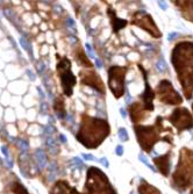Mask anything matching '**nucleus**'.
<instances>
[{
    "label": "nucleus",
    "mask_w": 193,
    "mask_h": 194,
    "mask_svg": "<svg viewBox=\"0 0 193 194\" xmlns=\"http://www.w3.org/2000/svg\"><path fill=\"white\" fill-rule=\"evenodd\" d=\"M116 155H118V156H121V155L123 154V148L121 145H118L116 146Z\"/></svg>",
    "instance_id": "nucleus-28"
},
{
    "label": "nucleus",
    "mask_w": 193,
    "mask_h": 194,
    "mask_svg": "<svg viewBox=\"0 0 193 194\" xmlns=\"http://www.w3.org/2000/svg\"><path fill=\"white\" fill-rule=\"evenodd\" d=\"M119 137H120V140L121 141H128V138H129V136H128V132L127 130L124 128H120L119 129Z\"/></svg>",
    "instance_id": "nucleus-22"
},
{
    "label": "nucleus",
    "mask_w": 193,
    "mask_h": 194,
    "mask_svg": "<svg viewBox=\"0 0 193 194\" xmlns=\"http://www.w3.org/2000/svg\"><path fill=\"white\" fill-rule=\"evenodd\" d=\"M66 25H68V26L73 27V26H75V22H73L72 19H68V20H66Z\"/></svg>",
    "instance_id": "nucleus-35"
},
{
    "label": "nucleus",
    "mask_w": 193,
    "mask_h": 194,
    "mask_svg": "<svg viewBox=\"0 0 193 194\" xmlns=\"http://www.w3.org/2000/svg\"><path fill=\"white\" fill-rule=\"evenodd\" d=\"M59 138H61V141H62V143H66V137L63 135V134H61L59 135Z\"/></svg>",
    "instance_id": "nucleus-40"
},
{
    "label": "nucleus",
    "mask_w": 193,
    "mask_h": 194,
    "mask_svg": "<svg viewBox=\"0 0 193 194\" xmlns=\"http://www.w3.org/2000/svg\"><path fill=\"white\" fill-rule=\"evenodd\" d=\"M39 72H40V73H43V72H44V65L42 64V63H41L40 66H39Z\"/></svg>",
    "instance_id": "nucleus-38"
},
{
    "label": "nucleus",
    "mask_w": 193,
    "mask_h": 194,
    "mask_svg": "<svg viewBox=\"0 0 193 194\" xmlns=\"http://www.w3.org/2000/svg\"><path fill=\"white\" fill-rule=\"evenodd\" d=\"M162 121L163 119L161 116H158L157 120H156V124L154 127L152 126H135L134 127L141 148L147 152H150L155 143L158 140H161L159 132L164 129Z\"/></svg>",
    "instance_id": "nucleus-4"
},
{
    "label": "nucleus",
    "mask_w": 193,
    "mask_h": 194,
    "mask_svg": "<svg viewBox=\"0 0 193 194\" xmlns=\"http://www.w3.org/2000/svg\"><path fill=\"white\" fill-rule=\"evenodd\" d=\"M55 112L57 114V117L58 119H64L66 115V110H65V107H64V103H63V100L61 99H56L55 100Z\"/></svg>",
    "instance_id": "nucleus-19"
},
{
    "label": "nucleus",
    "mask_w": 193,
    "mask_h": 194,
    "mask_svg": "<svg viewBox=\"0 0 193 194\" xmlns=\"http://www.w3.org/2000/svg\"><path fill=\"white\" fill-rule=\"evenodd\" d=\"M138 67H140V70L142 71V73H143V77H144V80H145V91L142 94H141V98L143 99V105H144V109L145 110H149V112H151V110H154V103H152V101H154V98H155V93L154 91L151 90V87H150L149 83H148V78H147V73H145L144 69L142 67L141 65H138Z\"/></svg>",
    "instance_id": "nucleus-12"
},
{
    "label": "nucleus",
    "mask_w": 193,
    "mask_h": 194,
    "mask_svg": "<svg viewBox=\"0 0 193 194\" xmlns=\"http://www.w3.org/2000/svg\"><path fill=\"white\" fill-rule=\"evenodd\" d=\"M85 47H86V50H87L88 56H90L91 58H96V57H94V53H93V51H92V48H91V45L86 43V45H85Z\"/></svg>",
    "instance_id": "nucleus-26"
},
{
    "label": "nucleus",
    "mask_w": 193,
    "mask_h": 194,
    "mask_svg": "<svg viewBox=\"0 0 193 194\" xmlns=\"http://www.w3.org/2000/svg\"><path fill=\"white\" fill-rule=\"evenodd\" d=\"M27 75L29 76V78H30L31 80H35V75H34L30 70H27Z\"/></svg>",
    "instance_id": "nucleus-31"
},
{
    "label": "nucleus",
    "mask_w": 193,
    "mask_h": 194,
    "mask_svg": "<svg viewBox=\"0 0 193 194\" xmlns=\"http://www.w3.org/2000/svg\"><path fill=\"white\" fill-rule=\"evenodd\" d=\"M143 110H144L143 105H141L138 102H134V103L130 105L129 113H130V117H132V121L134 123H137L138 121H142V120L145 119L143 116Z\"/></svg>",
    "instance_id": "nucleus-15"
},
{
    "label": "nucleus",
    "mask_w": 193,
    "mask_h": 194,
    "mask_svg": "<svg viewBox=\"0 0 193 194\" xmlns=\"http://www.w3.org/2000/svg\"><path fill=\"white\" fill-rule=\"evenodd\" d=\"M71 63L68 58H62L61 62L58 63L57 70L59 72V77H61L62 86H63V91L68 97H70L72 94V90L73 86L77 83L75 75L71 72Z\"/></svg>",
    "instance_id": "nucleus-7"
},
{
    "label": "nucleus",
    "mask_w": 193,
    "mask_h": 194,
    "mask_svg": "<svg viewBox=\"0 0 193 194\" xmlns=\"http://www.w3.org/2000/svg\"><path fill=\"white\" fill-rule=\"evenodd\" d=\"M70 191H72L70 186H68V184L64 181H61L56 184L51 194H70Z\"/></svg>",
    "instance_id": "nucleus-18"
},
{
    "label": "nucleus",
    "mask_w": 193,
    "mask_h": 194,
    "mask_svg": "<svg viewBox=\"0 0 193 194\" xmlns=\"http://www.w3.org/2000/svg\"><path fill=\"white\" fill-rule=\"evenodd\" d=\"M172 63L186 99L193 97V43L181 42L172 51Z\"/></svg>",
    "instance_id": "nucleus-1"
},
{
    "label": "nucleus",
    "mask_w": 193,
    "mask_h": 194,
    "mask_svg": "<svg viewBox=\"0 0 193 194\" xmlns=\"http://www.w3.org/2000/svg\"><path fill=\"white\" fill-rule=\"evenodd\" d=\"M193 181V151L184 148L179 155V163L173 174V182L186 190Z\"/></svg>",
    "instance_id": "nucleus-3"
},
{
    "label": "nucleus",
    "mask_w": 193,
    "mask_h": 194,
    "mask_svg": "<svg viewBox=\"0 0 193 194\" xmlns=\"http://www.w3.org/2000/svg\"><path fill=\"white\" fill-rule=\"evenodd\" d=\"M37 92H39L40 97H41V98H42V99H43V98H44V93H43V91H42V90H41V88H40V87H37Z\"/></svg>",
    "instance_id": "nucleus-39"
},
{
    "label": "nucleus",
    "mask_w": 193,
    "mask_h": 194,
    "mask_svg": "<svg viewBox=\"0 0 193 194\" xmlns=\"http://www.w3.org/2000/svg\"><path fill=\"white\" fill-rule=\"evenodd\" d=\"M110 135V126L106 120L94 119L84 115L80 124L77 140L84 146L93 149L99 146L102 141Z\"/></svg>",
    "instance_id": "nucleus-2"
},
{
    "label": "nucleus",
    "mask_w": 193,
    "mask_h": 194,
    "mask_svg": "<svg viewBox=\"0 0 193 194\" xmlns=\"http://www.w3.org/2000/svg\"><path fill=\"white\" fill-rule=\"evenodd\" d=\"M72 160H73V163H75L76 165H77V166H82V165H83V163H82V160H80L79 158H73Z\"/></svg>",
    "instance_id": "nucleus-29"
},
{
    "label": "nucleus",
    "mask_w": 193,
    "mask_h": 194,
    "mask_svg": "<svg viewBox=\"0 0 193 194\" xmlns=\"http://www.w3.org/2000/svg\"><path fill=\"white\" fill-rule=\"evenodd\" d=\"M82 83L87 85L90 87L96 90L99 93L104 94L105 93V88H104V83L100 79L99 75H96L94 71H82Z\"/></svg>",
    "instance_id": "nucleus-11"
},
{
    "label": "nucleus",
    "mask_w": 193,
    "mask_h": 194,
    "mask_svg": "<svg viewBox=\"0 0 193 194\" xmlns=\"http://www.w3.org/2000/svg\"><path fill=\"white\" fill-rule=\"evenodd\" d=\"M19 146H20V149H21L22 151H25L26 152L27 150H28V148H29V143L26 141V140H19Z\"/></svg>",
    "instance_id": "nucleus-23"
},
{
    "label": "nucleus",
    "mask_w": 193,
    "mask_h": 194,
    "mask_svg": "<svg viewBox=\"0 0 193 194\" xmlns=\"http://www.w3.org/2000/svg\"><path fill=\"white\" fill-rule=\"evenodd\" d=\"M138 157H140V159H141V160H142V162H143V163L145 164V165H147V166H148V168H151V170H152V171H155L154 166H152V165H151V164H150L149 162H148V159L145 158V157H144V156H143V155L141 154L140 156H138Z\"/></svg>",
    "instance_id": "nucleus-25"
},
{
    "label": "nucleus",
    "mask_w": 193,
    "mask_h": 194,
    "mask_svg": "<svg viewBox=\"0 0 193 194\" xmlns=\"http://www.w3.org/2000/svg\"><path fill=\"white\" fill-rule=\"evenodd\" d=\"M5 163L7 164V166H8V168H13V163L11 162V159H9V158H5Z\"/></svg>",
    "instance_id": "nucleus-33"
},
{
    "label": "nucleus",
    "mask_w": 193,
    "mask_h": 194,
    "mask_svg": "<svg viewBox=\"0 0 193 194\" xmlns=\"http://www.w3.org/2000/svg\"><path fill=\"white\" fill-rule=\"evenodd\" d=\"M156 66H157L158 71H162V72H164V71L166 70V64H165V61H164L163 58H161V59L158 61L157 64H156Z\"/></svg>",
    "instance_id": "nucleus-24"
},
{
    "label": "nucleus",
    "mask_w": 193,
    "mask_h": 194,
    "mask_svg": "<svg viewBox=\"0 0 193 194\" xmlns=\"http://www.w3.org/2000/svg\"><path fill=\"white\" fill-rule=\"evenodd\" d=\"M154 163L156 164V166L158 168V170L161 171L163 176H169V172H170V152H167L166 155L161 156V157H156L154 159Z\"/></svg>",
    "instance_id": "nucleus-13"
},
{
    "label": "nucleus",
    "mask_w": 193,
    "mask_h": 194,
    "mask_svg": "<svg viewBox=\"0 0 193 194\" xmlns=\"http://www.w3.org/2000/svg\"><path fill=\"white\" fill-rule=\"evenodd\" d=\"M177 36H178V34H177V33H172V34H170V35H169V37H167V39H169L170 41H172L173 39H175V37H177Z\"/></svg>",
    "instance_id": "nucleus-36"
},
{
    "label": "nucleus",
    "mask_w": 193,
    "mask_h": 194,
    "mask_svg": "<svg viewBox=\"0 0 193 194\" xmlns=\"http://www.w3.org/2000/svg\"><path fill=\"white\" fill-rule=\"evenodd\" d=\"M132 23L138 26L140 28L144 29V30H147L150 35H152L154 37H156V39L162 36L161 33H159V30H158L157 26L155 25L154 19L151 18L149 14L144 13V12H136V13L133 15Z\"/></svg>",
    "instance_id": "nucleus-10"
},
{
    "label": "nucleus",
    "mask_w": 193,
    "mask_h": 194,
    "mask_svg": "<svg viewBox=\"0 0 193 194\" xmlns=\"http://www.w3.org/2000/svg\"><path fill=\"white\" fill-rule=\"evenodd\" d=\"M99 162H100V163L102 164L104 166H106V168L108 166V162H107V158H101L100 160H99Z\"/></svg>",
    "instance_id": "nucleus-32"
},
{
    "label": "nucleus",
    "mask_w": 193,
    "mask_h": 194,
    "mask_svg": "<svg viewBox=\"0 0 193 194\" xmlns=\"http://www.w3.org/2000/svg\"><path fill=\"white\" fill-rule=\"evenodd\" d=\"M138 193L140 194H161V192L156 187L149 185L147 181L142 180L140 187H138Z\"/></svg>",
    "instance_id": "nucleus-17"
},
{
    "label": "nucleus",
    "mask_w": 193,
    "mask_h": 194,
    "mask_svg": "<svg viewBox=\"0 0 193 194\" xmlns=\"http://www.w3.org/2000/svg\"><path fill=\"white\" fill-rule=\"evenodd\" d=\"M86 191L87 194H116L110 184L108 178L96 168H88Z\"/></svg>",
    "instance_id": "nucleus-5"
},
{
    "label": "nucleus",
    "mask_w": 193,
    "mask_h": 194,
    "mask_svg": "<svg viewBox=\"0 0 193 194\" xmlns=\"http://www.w3.org/2000/svg\"><path fill=\"white\" fill-rule=\"evenodd\" d=\"M192 108H193V106H192Z\"/></svg>",
    "instance_id": "nucleus-43"
},
{
    "label": "nucleus",
    "mask_w": 193,
    "mask_h": 194,
    "mask_svg": "<svg viewBox=\"0 0 193 194\" xmlns=\"http://www.w3.org/2000/svg\"><path fill=\"white\" fill-rule=\"evenodd\" d=\"M157 93L159 100L166 105H179L183 102V99L179 93L176 91L169 80H162L157 86Z\"/></svg>",
    "instance_id": "nucleus-8"
},
{
    "label": "nucleus",
    "mask_w": 193,
    "mask_h": 194,
    "mask_svg": "<svg viewBox=\"0 0 193 194\" xmlns=\"http://www.w3.org/2000/svg\"><path fill=\"white\" fill-rule=\"evenodd\" d=\"M35 158H36V162H37V165H39V168H43L45 165H47V156L43 152V150H36L35 152Z\"/></svg>",
    "instance_id": "nucleus-20"
},
{
    "label": "nucleus",
    "mask_w": 193,
    "mask_h": 194,
    "mask_svg": "<svg viewBox=\"0 0 193 194\" xmlns=\"http://www.w3.org/2000/svg\"><path fill=\"white\" fill-rule=\"evenodd\" d=\"M120 112H121V115H122V117H126V116H127V114H126V110L123 109V108H121V109H120Z\"/></svg>",
    "instance_id": "nucleus-41"
},
{
    "label": "nucleus",
    "mask_w": 193,
    "mask_h": 194,
    "mask_svg": "<svg viewBox=\"0 0 193 194\" xmlns=\"http://www.w3.org/2000/svg\"><path fill=\"white\" fill-rule=\"evenodd\" d=\"M96 65L98 69H101V67H102V63H101V61L99 58H96Z\"/></svg>",
    "instance_id": "nucleus-30"
},
{
    "label": "nucleus",
    "mask_w": 193,
    "mask_h": 194,
    "mask_svg": "<svg viewBox=\"0 0 193 194\" xmlns=\"http://www.w3.org/2000/svg\"><path fill=\"white\" fill-rule=\"evenodd\" d=\"M171 122L176 128L178 129V131H183L186 129L193 128V119L190 112L186 108H177L173 110L171 116L169 117Z\"/></svg>",
    "instance_id": "nucleus-9"
},
{
    "label": "nucleus",
    "mask_w": 193,
    "mask_h": 194,
    "mask_svg": "<svg viewBox=\"0 0 193 194\" xmlns=\"http://www.w3.org/2000/svg\"><path fill=\"white\" fill-rule=\"evenodd\" d=\"M1 151H2V154L5 155V157H6V158H8L9 154H8V149H7V146L2 145V146H1Z\"/></svg>",
    "instance_id": "nucleus-27"
},
{
    "label": "nucleus",
    "mask_w": 193,
    "mask_h": 194,
    "mask_svg": "<svg viewBox=\"0 0 193 194\" xmlns=\"http://www.w3.org/2000/svg\"><path fill=\"white\" fill-rule=\"evenodd\" d=\"M127 69L122 66H112L108 70V86L116 99L124 94V76Z\"/></svg>",
    "instance_id": "nucleus-6"
},
{
    "label": "nucleus",
    "mask_w": 193,
    "mask_h": 194,
    "mask_svg": "<svg viewBox=\"0 0 193 194\" xmlns=\"http://www.w3.org/2000/svg\"><path fill=\"white\" fill-rule=\"evenodd\" d=\"M180 8L181 15L186 20L193 22V1H173Z\"/></svg>",
    "instance_id": "nucleus-14"
},
{
    "label": "nucleus",
    "mask_w": 193,
    "mask_h": 194,
    "mask_svg": "<svg viewBox=\"0 0 193 194\" xmlns=\"http://www.w3.org/2000/svg\"><path fill=\"white\" fill-rule=\"evenodd\" d=\"M83 157L85 159H87V160H93V159H94V157H93V156H91V155H86V154H84Z\"/></svg>",
    "instance_id": "nucleus-34"
},
{
    "label": "nucleus",
    "mask_w": 193,
    "mask_h": 194,
    "mask_svg": "<svg viewBox=\"0 0 193 194\" xmlns=\"http://www.w3.org/2000/svg\"><path fill=\"white\" fill-rule=\"evenodd\" d=\"M159 7H161V8H163V9H166V4H165V2H164V1H161V2H159Z\"/></svg>",
    "instance_id": "nucleus-37"
},
{
    "label": "nucleus",
    "mask_w": 193,
    "mask_h": 194,
    "mask_svg": "<svg viewBox=\"0 0 193 194\" xmlns=\"http://www.w3.org/2000/svg\"><path fill=\"white\" fill-rule=\"evenodd\" d=\"M191 194H193V188H192V190H191Z\"/></svg>",
    "instance_id": "nucleus-42"
},
{
    "label": "nucleus",
    "mask_w": 193,
    "mask_h": 194,
    "mask_svg": "<svg viewBox=\"0 0 193 194\" xmlns=\"http://www.w3.org/2000/svg\"><path fill=\"white\" fill-rule=\"evenodd\" d=\"M20 45L22 47V49H25L27 52L33 57V50H31V45L29 43V41L27 40V39H25V37H21L20 39Z\"/></svg>",
    "instance_id": "nucleus-21"
},
{
    "label": "nucleus",
    "mask_w": 193,
    "mask_h": 194,
    "mask_svg": "<svg viewBox=\"0 0 193 194\" xmlns=\"http://www.w3.org/2000/svg\"><path fill=\"white\" fill-rule=\"evenodd\" d=\"M108 15H110V20H112V26H113V31L114 33H118L120 29H122L123 27L127 26V21L122 20V19H119L116 16L115 12H113L112 8H108Z\"/></svg>",
    "instance_id": "nucleus-16"
}]
</instances>
